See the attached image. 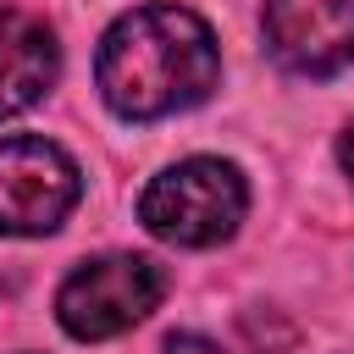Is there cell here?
Listing matches in <instances>:
<instances>
[{"mask_svg":"<svg viewBox=\"0 0 354 354\" xmlns=\"http://www.w3.org/2000/svg\"><path fill=\"white\" fill-rule=\"evenodd\" d=\"M61 50L55 33L33 17V11H0V116H17L28 105L44 100V88L55 83Z\"/></svg>","mask_w":354,"mask_h":354,"instance_id":"8992f818","label":"cell"},{"mask_svg":"<svg viewBox=\"0 0 354 354\" xmlns=\"http://www.w3.org/2000/svg\"><path fill=\"white\" fill-rule=\"evenodd\" d=\"M166 354H227V348L210 343V337H199V332H171L166 337Z\"/></svg>","mask_w":354,"mask_h":354,"instance_id":"52a82bcc","label":"cell"},{"mask_svg":"<svg viewBox=\"0 0 354 354\" xmlns=\"http://www.w3.org/2000/svg\"><path fill=\"white\" fill-rule=\"evenodd\" d=\"M266 50L293 77H332L354 61V0H266Z\"/></svg>","mask_w":354,"mask_h":354,"instance_id":"5b68a950","label":"cell"},{"mask_svg":"<svg viewBox=\"0 0 354 354\" xmlns=\"http://www.w3.org/2000/svg\"><path fill=\"white\" fill-rule=\"evenodd\" d=\"M100 94L127 122H155L199 105L221 77L216 33L188 6H138L111 22L94 61Z\"/></svg>","mask_w":354,"mask_h":354,"instance_id":"6da1fadb","label":"cell"},{"mask_svg":"<svg viewBox=\"0 0 354 354\" xmlns=\"http://www.w3.org/2000/svg\"><path fill=\"white\" fill-rule=\"evenodd\" d=\"M83 177L50 138H0V238H39L66 221Z\"/></svg>","mask_w":354,"mask_h":354,"instance_id":"277c9868","label":"cell"},{"mask_svg":"<svg viewBox=\"0 0 354 354\" xmlns=\"http://www.w3.org/2000/svg\"><path fill=\"white\" fill-rule=\"evenodd\" d=\"M337 160H343V171L354 177V127H348V133L337 138Z\"/></svg>","mask_w":354,"mask_h":354,"instance_id":"ba28073f","label":"cell"},{"mask_svg":"<svg viewBox=\"0 0 354 354\" xmlns=\"http://www.w3.org/2000/svg\"><path fill=\"white\" fill-rule=\"evenodd\" d=\"M243 205H249V188L238 166L216 155H194V160L166 166L138 194V221L177 249H210L238 232Z\"/></svg>","mask_w":354,"mask_h":354,"instance_id":"7a4b0ae2","label":"cell"},{"mask_svg":"<svg viewBox=\"0 0 354 354\" xmlns=\"http://www.w3.org/2000/svg\"><path fill=\"white\" fill-rule=\"evenodd\" d=\"M166 293V277L155 260L144 254H100V260H83L61 293H55V315L72 337L83 343H100V337H116L127 326H138Z\"/></svg>","mask_w":354,"mask_h":354,"instance_id":"3957f363","label":"cell"}]
</instances>
